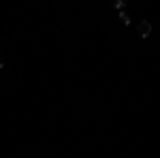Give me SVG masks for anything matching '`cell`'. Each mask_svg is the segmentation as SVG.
Here are the masks:
<instances>
[{
  "mask_svg": "<svg viewBox=\"0 0 160 158\" xmlns=\"http://www.w3.org/2000/svg\"><path fill=\"white\" fill-rule=\"evenodd\" d=\"M149 32H152V26H149L148 22H141V24H139V34H141L143 38H148Z\"/></svg>",
  "mask_w": 160,
  "mask_h": 158,
  "instance_id": "cell-1",
  "label": "cell"
},
{
  "mask_svg": "<svg viewBox=\"0 0 160 158\" xmlns=\"http://www.w3.org/2000/svg\"><path fill=\"white\" fill-rule=\"evenodd\" d=\"M120 17H122V22H124V24H130V17H128L126 13H120Z\"/></svg>",
  "mask_w": 160,
  "mask_h": 158,
  "instance_id": "cell-2",
  "label": "cell"
},
{
  "mask_svg": "<svg viewBox=\"0 0 160 158\" xmlns=\"http://www.w3.org/2000/svg\"><path fill=\"white\" fill-rule=\"evenodd\" d=\"M0 69H2V60H0Z\"/></svg>",
  "mask_w": 160,
  "mask_h": 158,
  "instance_id": "cell-3",
  "label": "cell"
}]
</instances>
